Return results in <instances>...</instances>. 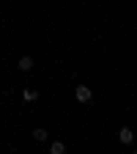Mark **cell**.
<instances>
[{
  "label": "cell",
  "instance_id": "7a4b0ae2",
  "mask_svg": "<svg viewBox=\"0 0 137 154\" xmlns=\"http://www.w3.org/2000/svg\"><path fill=\"white\" fill-rule=\"evenodd\" d=\"M118 140H121L124 146H126V143H132V140H134V132H132L129 127H121V129H118Z\"/></svg>",
  "mask_w": 137,
  "mask_h": 154
},
{
  "label": "cell",
  "instance_id": "6da1fadb",
  "mask_svg": "<svg viewBox=\"0 0 137 154\" xmlns=\"http://www.w3.org/2000/svg\"><path fill=\"white\" fill-rule=\"evenodd\" d=\"M74 96H77V102H80V105H88V102L93 99V91H91L88 85H77V88H74Z\"/></svg>",
  "mask_w": 137,
  "mask_h": 154
},
{
  "label": "cell",
  "instance_id": "5b68a950",
  "mask_svg": "<svg viewBox=\"0 0 137 154\" xmlns=\"http://www.w3.org/2000/svg\"><path fill=\"white\" fill-rule=\"evenodd\" d=\"M22 99H25V102H36V99H38V91H36V88H25V91H22Z\"/></svg>",
  "mask_w": 137,
  "mask_h": 154
},
{
  "label": "cell",
  "instance_id": "8992f818",
  "mask_svg": "<svg viewBox=\"0 0 137 154\" xmlns=\"http://www.w3.org/2000/svg\"><path fill=\"white\" fill-rule=\"evenodd\" d=\"M33 138H36L38 143H44V140H47V129H41V127H38V129H33Z\"/></svg>",
  "mask_w": 137,
  "mask_h": 154
},
{
  "label": "cell",
  "instance_id": "52a82bcc",
  "mask_svg": "<svg viewBox=\"0 0 137 154\" xmlns=\"http://www.w3.org/2000/svg\"><path fill=\"white\" fill-rule=\"evenodd\" d=\"M134 140H137V132H134Z\"/></svg>",
  "mask_w": 137,
  "mask_h": 154
},
{
  "label": "cell",
  "instance_id": "ba28073f",
  "mask_svg": "<svg viewBox=\"0 0 137 154\" xmlns=\"http://www.w3.org/2000/svg\"><path fill=\"white\" fill-rule=\"evenodd\" d=\"M134 154H137V151H134Z\"/></svg>",
  "mask_w": 137,
  "mask_h": 154
},
{
  "label": "cell",
  "instance_id": "3957f363",
  "mask_svg": "<svg viewBox=\"0 0 137 154\" xmlns=\"http://www.w3.org/2000/svg\"><path fill=\"white\" fill-rule=\"evenodd\" d=\"M16 66H19V72H33V66H36V63H33V58H30V55H22Z\"/></svg>",
  "mask_w": 137,
  "mask_h": 154
},
{
  "label": "cell",
  "instance_id": "277c9868",
  "mask_svg": "<svg viewBox=\"0 0 137 154\" xmlns=\"http://www.w3.org/2000/svg\"><path fill=\"white\" fill-rule=\"evenodd\" d=\"M49 154H66V143L63 140H52L49 143Z\"/></svg>",
  "mask_w": 137,
  "mask_h": 154
}]
</instances>
